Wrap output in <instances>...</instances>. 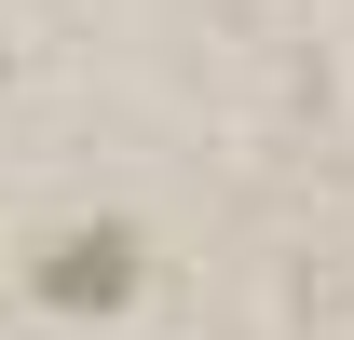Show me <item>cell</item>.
Wrapping results in <instances>:
<instances>
[{"instance_id":"1","label":"cell","mask_w":354,"mask_h":340,"mask_svg":"<svg viewBox=\"0 0 354 340\" xmlns=\"http://www.w3.org/2000/svg\"><path fill=\"white\" fill-rule=\"evenodd\" d=\"M123 286H136V245H123V232H68V245L41 258V299H68V313H109Z\"/></svg>"}]
</instances>
